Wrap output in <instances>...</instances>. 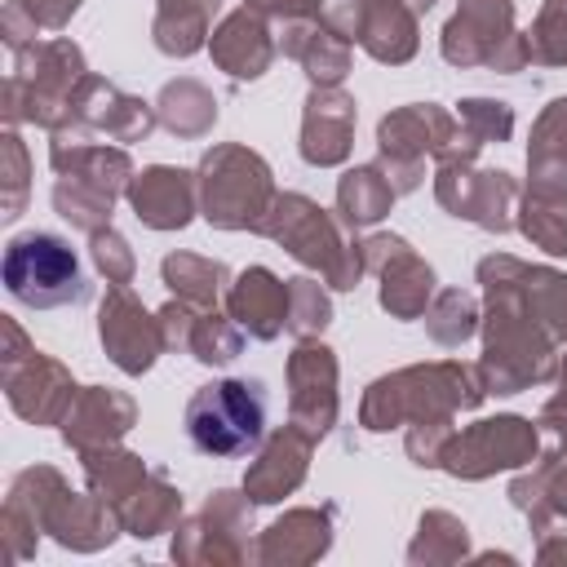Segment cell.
Masks as SVG:
<instances>
[{
	"label": "cell",
	"instance_id": "6da1fadb",
	"mask_svg": "<svg viewBox=\"0 0 567 567\" xmlns=\"http://www.w3.org/2000/svg\"><path fill=\"white\" fill-rule=\"evenodd\" d=\"M266 394L257 381H208L186 403V434L204 456H248L266 439Z\"/></svg>",
	"mask_w": 567,
	"mask_h": 567
},
{
	"label": "cell",
	"instance_id": "7a4b0ae2",
	"mask_svg": "<svg viewBox=\"0 0 567 567\" xmlns=\"http://www.w3.org/2000/svg\"><path fill=\"white\" fill-rule=\"evenodd\" d=\"M4 288L31 310H58L89 297L84 266L62 235L27 230L4 248Z\"/></svg>",
	"mask_w": 567,
	"mask_h": 567
}]
</instances>
